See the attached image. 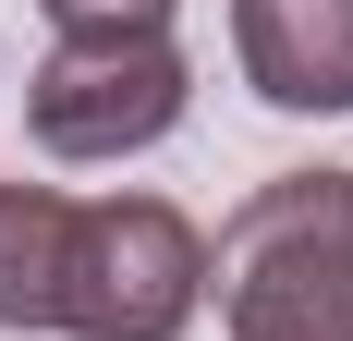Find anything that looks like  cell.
<instances>
[{
    "label": "cell",
    "mask_w": 353,
    "mask_h": 341,
    "mask_svg": "<svg viewBox=\"0 0 353 341\" xmlns=\"http://www.w3.org/2000/svg\"><path fill=\"white\" fill-rule=\"evenodd\" d=\"M195 110V61L171 37H49V61L25 73V135L73 170L146 159L159 135H183Z\"/></svg>",
    "instance_id": "3957f363"
},
{
    "label": "cell",
    "mask_w": 353,
    "mask_h": 341,
    "mask_svg": "<svg viewBox=\"0 0 353 341\" xmlns=\"http://www.w3.org/2000/svg\"><path fill=\"white\" fill-rule=\"evenodd\" d=\"M219 341H353V170H268L208 244Z\"/></svg>",
    "instance_id": "6da1fadb"
},
{
    "label": "cell",
    "mask_w": 353,
    "mask_h": 341,
    "mask_svg": "<svg viewBox=\"0 0 353 341\" xmlns=\"http://www.w3.org/2000/svg\"><path fill=\"white\" fill-rule=\"evenodd\" d=\"M208 305V232L171 195H73L61 329L73 341H183Z\"/></svg>",
    "instance_id": "7a4b0ae2"
},
{
    "label": "cell",
    "mask_w": 353,
    "mask_h": 341,
    "mask_svg": "<svg viewBox=\"0 0 353 341\" xmlns=\"http://www.w3.org/2000/svg\"><path fill=\"white\" fill-rule=\"evenodd\" d=\"M49 37H171L183 0H37Z\"/></svg>",
    "instance_id": "8992f818"
},
{
    "label": "cell",
    "mask_w": 353,
    "mask_h": 341,
    "mask_svg": "<svg viewBox=\"0 0 353 341\" xmlns=\"http://www.w3.org/2000/svg\"><path fill=\"white\" fill-rule=\"evenodd\" d=\"M61 244H73L61 183H0V329H61Z\"/></svg>",
    "instance_id": "5b68a950"
},
{
    "label": "cell",
    "mask_w": 353,
    "mask_h": 341,
    "mask_svg": "<svg viewBox=\"0 0 353 341\" xmlns=\"http://www.w3.org/2000/svg\"><path fill=\"white\" fill-rule=\"evenodd\" d=\"M232 61L268 110L341 122L353 110V0H232Z\"/></svg>",
    "instance_id": "277c9868"
}]
</instances>
